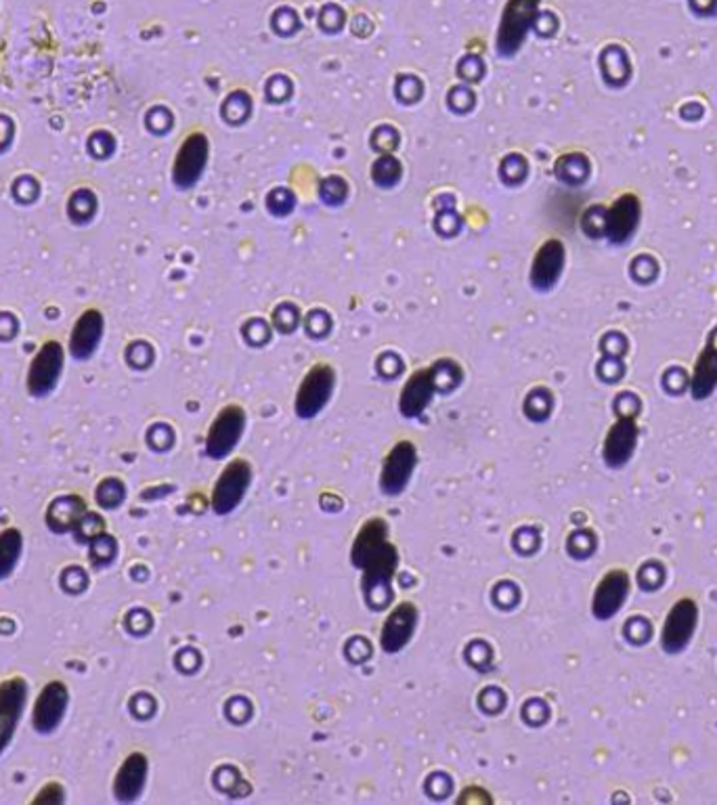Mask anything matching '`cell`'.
Instances as JSON below:
<instances>
[{"mask_svg":"<svg viewBox=\"0 0 717 805\" xmlns=\"http://www.w3.org/2000/svg\"><path fill=\"white\" fill-rule=\"evenodd\" d=\"M351 564L361 573V594L372 611H382L394 598L399 550L390 541L385 519H369L358 528L351 546Z\"/></svg>","mask_w":717,"mask_h":805,"instance_id":"1","label":"cell"},{"mask_svg":"<svg viewBox=\"0 0 717 805\" xmlns=\"http://www.w3.org/2000/svg\"><path fill=\"white\" fill-rule=\"evenodd\" d=\"M460 378V367L451 362L437 363L428 369H420L408 380L405 389L401 392L399 410L403 417H417L424 414V410L430 405L437 390L453 389Z\"/></svg>","mask_w":717,"mask_h":805,"instance_id":"2","label":"cell"},{"mask_svg":"<svg viewBox=\"0 0 717 805\" xmlns=\"http://www.w3.org/2000/svg\"><path fill=\"white\" fill-rule=\"evenodd\" d=\"M336 389V371L328 363L313 365L299 387L294 399V412L301 419H313L319 416L330 403Z\"/></svg>","mask_w":717,"mask_h":805,"instance_id":"3","label":"cell"},{"mask_svg":"<svg viewBox=\"0 0 717 805\" xmlns=\"http://www.w3.org/2000/svg\"><path fill=\"white\" fill-rule=\"evenodd\" d=\"M29 686L22 675L0 682V757L15 741L20 723L28 707Z\"/></svg>","mask_w":717,"mask_h":805,"instance_id":"4","label":"cell"},{"mask_svg":"<svg viewBox=\"0 0 717 805\" xmlns=\"http://www.w3.org/2000/svg\"><path fill=\"white\" fill-rule=\"evenodd\" d=\"M70 688L68 684L53 680L40 688L32 705V728L40 736H53L68 718Z\"/></svg>","mask_w":717,"mask_h":805,"instance_id":"5","label":"cell"},{"mask_svg":"<svg viewBox=\"0 0 717 805\" xmlns=\"http://www.w3.org/2000/svg\"><path fill=\"white\" fill-rule=\"evenodd\" d=\"M63 367H65L63 346L56 340L45 342L29 363L28 376H26V389H28L29 397L34 399L49 397L57 389L63 376Z\"/></svg>","mask_w":717,"mask_h":805,"instance_id":"6","label":"cell"},{"mask_svg":"<svg viewBox=\"0 0 717 805\" xmlns=\"http://www.w3.org/2000/svg\"><path fill=\"white\" fill-rule=\"evenodd\" d=\"M252 466L246 460H233L224 466L221 476L215 483L212 489V498L210 505L215 510V514L227 516L231 514L248 493L250 485H252Z\"/></svg>","mask_w":717,"mask_h":805,"instance_id":"7","label":"cell"},{"mask_svg":"<svg viewBox=\"0 0 717 805\" xmlns=\"http://www.w3.org/2000/svg\"><path fill=\"white\" fill-rule=\"evenodd\" d=\"M246 430V412L238 405H229L219 412L206 435V455L210 460H224L242 441Z\"/></svg>","mask_w":717,"mask_h":805,"instance_id":"8","label":"cell"},{"mask_svg":"<svg viewBox=\"0 0 717 805\" xmlns=\"http://www.w3.org/2000/svg\"><path fill=\"white\" fill-rule=\"evenodd\" d=\"M415 466H417V449L410 441H401L394 444L382 462V471L378 478L380 491L388 498L401 496L412 478H414Z\"/></svg>","mask_w":717,"mask_h":805,"instance_id":"9","label":"cell"},{"mask_svg":"<svg viewBox=\"0 0 717 805\" xmlns=\"http://www.w3.org/2000/svg\"><path fill=\"white\" fill-rule=\"evenodd\" d=\"M539 0H510L497 34V51L503 57L514 56L524 42V36L535 22Z\"/></svg>","mask_w":717,"mask_h":805,"instance_id":"10","label":"cell"},{"mask_svg":"<svg viewBox=\"0 0 717 805\" xmlns=\"http://www.w3.org/2000/svg\"><path fill=\"white\" fill-rule=\"evenodd\" d=\"M147 780H149V759L145 753L135 751L126 755V759L120 764L111 782V795L118 804H135L143 797Z\"/></svg>","mask_w":717,"mask_h":805,"instance_id":"11","label":"cell"},{"mask_svg":"<svg viewBox=\"0 0 717 805\" xmlns=\"http://www.w3.org/2000/svg\"><path fill=\"white\" fill-rule=\"evenodd\" d=\"M698 623V609L696 605L684 598L676 602V607L669 611L661 632V648L667 655H680L686 650L690 639L696 632Z\"/></svg>","mask_w":717,"mask_h":805,"instance_id":"12","label":"cell"},{"mask_svg":"<svg viewBox=\"0 0 717 805\" xmlns=\"http://www.w3.org/2000/svg\"><path fill=\"white\" fill-rule=\"evenodd\" d=\"M640 199L634 194H623L612 202L600 222L603 235L610 244H625L634 237L640 224Z\"/></svg>","mask_w":717,"mask_h":805,"instance_id":"13","label":"cell"},{"mask_svg":"<svg viewBox=\"0 0 717 805\" xmlns=\"http://www.w3.org/2000/svg\"><path fill=\"white\" fill-rule=\"evenodd\" d=\"M208 151H210V145L202 133L187 137L181 145L174 158V167H172V181L179 190H190L199 181V176L204 174V168L208 164Z\"/></svg>","mask_w":717,"mask_h":805,"instance_id":"14","label":"cell"},{"mask_svg":"<svg viewBox=\"0 0 717 805\" xmlns=\"http://www.w3.org/2000/svg\"><path fill=\"white\" fill-rule=\"evenodd\" d=\"M635 444H637V422L634 414L617 417L603 444V460L608 468L610 471L623 468L632 460Z\"/></svg>","mask_w":717,"mask_h":805,"instance_id":"15","label":"cell"},{"mask_svg":"<svg viewBox=\"0 0 717 805\" xmlns=\"http://www.w3.org/2000/svg\"><path fill=\"white\" fill-rule=\"evenodd\" d=\"M417 619L420 614L412 602H401L399 607L388 612L387 621L380 630L382 652L399 655L401 650H405L408 644L414 638Z\"/></svg>","mask_w":717,"mask_h":805,"instance_id":"16","label":"cell"},{"mask_svg":"<svg viewBox=\"0 0 717 805\" xmlns=\"http://www.w3.org/2000/svg\"><path fill=\"white\" fill-rule=\"evenodd\" d=\"M630 594V580L623 571H610L598 584L592 600V614L598 621H608L623 609Z\"/></svg>","mask_w":717,"mask_h":805,"instance_id":"17","label":"cell"},{"mask_svg":"<svg viewBox=\"0 0 717 805\" xmlns=\"http://www.w3.org/2000/svg\"><path fill=\"white\" fill-rule=\"evenodd\" d=\"M564 260H567L564 244L558 240L546 242L533 258L531 285L542 292L554 288L564 271Z\"/></svg>","mask_w":717,"mask_h":805,"instance_id":"18","label":"cell"},{"mask_svg":"<svg viewBox=\"0 0 717 805\" xmlns=\"http://www.w3.org/2000/svg\"><path fill=\"white\" fill-rule=\"evenodd\" d=\"M104 330H106V321H104V315L99 310H86L74 330L70 336V353L76 362H86L90 359L97 349L101 346V340H104Z\"/></svg>","mask_w":717,"mask_h":805,"instance_id":"19","label":"cell"},{"mask_svg":"<svg viewBox=\"0 0 717 805\" xmlns=\"http://www.w3.org/2000/svg\"><path fill=\"white\" fill-rule=\"evenodd\" d=\"M717 389V328L709 333L703 353L698 355L690 380V394L694 401H703Z\"/></svg>","mask_w":717,"mask_h":805,"instance_id":"20","label":"cell"},{"mask_svg":"<svg viewBox=\"0 0 717 805\" xmlns=\"http://www.w3.org/2000/svg\"><path fill=\"white\" fill-rule=\"evenodd\" d=\"M86 503L78 496H61L47 508V527L56 535L74 533L86 514Z\"/></svg>","mask_w":717,"mask_h":805,"instance_id":"21","label":"cell"},{"mask_svg":"<svg viewBox=\"0 0 717 805\" xmlns=\"http://www.w3.org/2000/svg\"><path fill=\"white\" fill-rule=\"evenodd\" d=\"M24 533L20 528L9 527L0 530V582H7L15 575L22 558H24Z\"/></svg>","mask_w":717,"mask_h":805,"instance_id":"22","label":"cell"},{"mask_svg":"<svg viewBox=\"0 0 717 805\" xmlns=\"http://www.w3.org/2000/svg\"><path fill=\"white\" fill-rule=\"evenodd\" d=\"M118 556V544L106 530L88 541V558L95 569H108Z\"/></svg>","mask_w":717,"mask_h":805,"instance_id":"23","label":"cell"},{"mask_svg":"<svg viewBox=\"0 0 717 805\" xmlns=\"http://www.w3.org/2000/svg\"><path fill=\"white\" fill-rule=\"evenodd\" d=\"M126 500V485L120 478H104L95 489V501L101 510H118Z\"/></svg>","mask_w":717,"mask_h":805,"instance_id":"24","label":"cell"},{"mask_svg":"<svg viewBox=\"0 0 717 805\" xmlns=\"http://www.w3.org/2000/svg\"><path fill=\"white\" fill-rule=\"evenodd\" d=\"M372 176H374V181H376L380 187H392V185L399 181V176H401V164H399L394 158L385 156V158H380V160L374 164Z\"/></svg>","mask_w":717,"mask_h":805,"instance_id":"25","label":"cell"},{"mask_svg":"<svg viewBox=\"0 0 717 805\" xmlns=\"http://www.w3.org/2000/svg\"><path fill=\"white\" fill-rule=\"evenodd\" d=\"M61 587H63V591H68L72 596L83 594L84 589L88 587V575L78 566H70L61 573Z\"/></svg>","mask_w":717,"mask_h":805,"instance_id":"26","label":"cell"},{"mask_svg":"<svg viewBox=\"0 0 717 805\" xmlns=\"http://www.w3.org/2000/svg\"><path fill=\"white\" fill-rule=\"evenodd\" d=\"M106 530V525H104V519L101 516H97V514H90V512H86L83 516V521L78 523V527H76V535H78V541H84V544H88L93 537H97L99 533H104Z\"/></svg>","mask_w":717,"mask_h":805,"instance_id":"27","label":"cell"},{"mask_svg":"<svg viewBox=\"0 0 717 805\" xmlns=\"http://www.w3.org/2000/svg\"><path fill=\"white\" fill-rule=\"evenodd\" d=\"M68 800V795H65V786L61 784V782H47L40 791H38V795H34L32 797V802L34 804H63Z\"/></svg>","mask_w":717,"mask_h":805,"instance_id":"28","label":"cell"},{"mask_svg":"<svg viewBox=\"0 0 717 805\" xmlns=\"http://www.w3.org/2000/svg\"><path fill=\"white\" fill-rule=\"evenodd\" d=\"M267 206H269L271 215L285 217L294 208V195L285 192V190H276L267 197Z\"/></svg>","mask_w":717,"mask_h":805,"instance_id":"29","label":"cell"},{"mask_svg":"<svg viewBox=\"0 0 717 805\" xmlns=\"http://www.w3.org/2000/svg\"><path fill=\"white\" fill-rule=\"evenodd\" d=\"M321 197H324V202H328L331 206L344 202V197H347V183L342 179H338V176L326 179L321 183Z\"/></svg>","mask_w":717,"mask_h":805,"instance_id":"30","label":"cell"}]
</instances>
